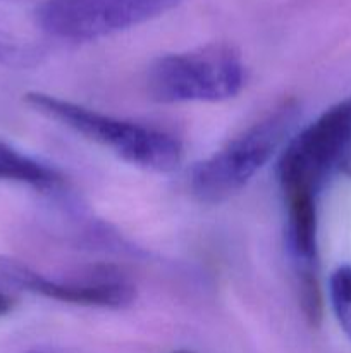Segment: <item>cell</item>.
<instances>
[{
	"instance_id": "9c48e42d",
	"label": "cell",
	"mask_w": 351,
	"mask_h": 353,
	"mask_svg": "<svg viewBox=\"0 0 351 353\" xmlns=\"http://www.w3.org/2000/svg\"><path fill=\"white\" fill-rule=\"evenodd\" d=\"M30 55V52L0 40V62L2 64H23Z\"/></svg>"
},
{
	"instance_id": "5b68a950",
	"label": "cell",
	"mask_w": 351,
	"mask_h": 353,
	"mask_svg": "<svg viewBox=\"0 0 351 353\" xmlns=\"http://www.w3.org/2000/svg\"><path fill=\"white\" fill-rule=\"evenodd\" d=\"M179 0H47L36 10L45 33L62 40H96L167 12Z\"/></svg>"
},
{
	"instance_id": "7a4b0ae2",
	"label": "cell",
	"mask_w": 351,
	"mask_h": 353,
	"mask_svg": "<svg viewBox=\"0 0 351 353\" xmlns=\"http://www.w3.org/2000/svg\"><path fill=\"white\" fill-rule=\"evenodd\" d=\"M296 119L298 107L284 103L198 162L189 178L193 195L203 203H220L236 195L281 148Z\"/></svg>"
},
{
	"instance_id": "3957f363",
	"label": "cell",
	"mask_w": 351,
	"mask_h": 353,
	"mask_svg": "<svg viewBox=\"0 0 351 353\" xmlns=\"http://www.w3.org/2000/svg\"><path fill=\"white\" fill-rule=\"evenodd\" d=\"M243 83V62L227 45L158 57L147 78L148 93L160 103L222 102L236 97Z\"/></svg>"
},
{
	"instance_id": "ba28073f",
	"label": "cell",
	"mask_w": 351,
	"mask_h": 353,
	"mask_svg": "<svg viewBox=\"0 0 351 353\" xmlns=\"http://www.w3.org/2000/svg\"><path fill=\"white\" fill-rule=\"evenodd\" d=\"M329 293L337 323L351 338V265H341L332 272Z\"/></svg>"
},
{
	"instance_id": "7c38bea8",
	"label": "cell",
	"mask_w": 351,
	"mask_h": 353,
	"mask_svg": "<svg viewBox=\"0 0 351 353\" xmlns=\"http://www.w3.org/2000/svg\"><path fill=\"white\" fill-rule=\"evenodd\" d=\"M174 353H195V352H191V350H178V352H174Z\"/></svg>"
},
{
	"instance_id": "8992f818",
	"label": "cell",
	"mask_w": 351,
	"mask_h": 353,
	"mask_svg": "<svg viewBox=\"0 0 351 353\" xmlns=\"http://www.w3.org/2000/svg\"><path fill=\"white\" fill-rule=\"evenodd\" d=\"M0 276L10 285L64 303L100 309H124L134 300V286L120 276L102 272L86 281H55L23 264L17 259L0 257Z\"/></svg>"
},
{
	"instance_id": "277c9868",
	"label": "cell",
	"mask_w": 351,
	"mask_h": 353,
	"mask_svg": "<svg viewBox=\"0 0 351 353\" xmlns=\"http://www.w3.org/2000/svg\"><path fill=\"white\" fill-rule=\"evenodd\" d=\"M350 137L351 97H348L288 141L277 164L282 195L317 196L323 179L339 164Z\"/></svg>"
},
{
	"instance_id": "8fae6325",
	"label": "cell",
	"mask_w": 351,
	"mask_h": 353,
	"mask_svg": "<svg viewBox=\"0 0 351 353\" xmlns=\"http://www.w3.org/2000/svg\"><path fill=\"white\" fill-rule=\"evenodd\" d=\"M12 307H14V300L10 299L9 293L3 292V288L0 286V317L9 314L10 310H12Z\"/></svg>"
},
{
	"instance_id": "30bf717a",
	"label": "cell",
	"mask_w": 351,
	"mask_h": 353,
	"mask_svg": "<svg viewBox=\"0 0 351 353\" xmlns=\"http://www.w3.org/2000/svg\"><path fill=\"white\" fill-rule=\"evenodd\" d=\"M337 169H339V171H343L348 178H351V137H350V140H348L343 155H341V161H339V164H337Z\"/></svg>"
},
{
	"instance_id": "6da1fadb",
	"label": "cell",
	"mask_w": 351,
	"mask_h": 353,
	"mask_svg": "<svg viewBox=\"0 0 351 353\" xmlns=\"http://www.w3.org/2000/svg\"><path fill=\"white\" fill-rule=\"evenodd\" d=\"M26 103L48 119L64 124L138 168L172 172L181 165V141L165 131L107 116L41 92L26 93Z\"/></svg>"
},
{
	"instance_id": "52a82bcc",
	"label": "cell",
	"mask_w": 351,
	"mask_h": 353,
	"mask_svg": "<svg viewBox=\"0 0 351 353\" xmlns=\"http://www.w3.org/2000/svg\"><path fill=\"white\" fill-rule=\"evenodd\" d=\"M0 181L19 183L36 190H55L62 185V176L50 165L0 141Z\"/></svg>"
}]
</instances>
